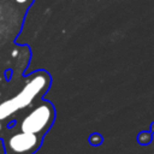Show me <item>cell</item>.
<instances>
[{"instance_id":"6da1fadb","label":"cell","mask_w":154,"mask_h":154,"mask_svg":"<svg viewBox=\"0 0 154 154\" xmlns=\"http://www.w3.org/2000/svg\"><path fill=\"white\" fill-rule=\"evenodd\" d=\"M49 83L51 77L45 71H36L30 75L23 88L13 97L0 103V119H6L17 111L28 107L38 95L48 89Z\"/></svg>"},{"instance_id":"7a4b0ae2","label":"cell","mask_w":154,"mask_h":154,"mask_svg":"<svg viewBox=\"0 0 154 154\" xmlns=\"http://www.w3.org/2000/svg\"><path fill=\"white\" fill-rule=\"evenodd\" d=\"M54 120V108L52 103L43 101L34 107L20 122V130L32 134H45Z\"/></svg>"},{"instance_id":"3957f363","label":"cell","mask_w":154,"mask_h":154,"mask_svg":"<svg viewBox=\"0 0 154 154\" xmlns=\"http://www.w3.org/2000/svg\"><path fill=\"white\" fill-rule=\"evenodd\" d=\"M42 141V135L26 132L20 130L19 132L12 134L5 141L6 154H34Z\"/></svg>"},{"instance_id":"277c9868","label":"cell","mask_w":154,"mask_h":154,"mask_svg":"<svg viewBox=\"0 0 154 154\" xmlns=\"http://www.w3.org/2000/svg\"><path fill=\"white\" fill-rule=\"evenodd\" d=\"M137 140H138L140 143H142V144H147V143H149L150 140H152V134H150V132H142V134L138 135Z\"/></svg>"},{"instance_id":"5b68a950","label":"cell","mask_w":154,"mask_h":154,"mask_svg":"<svg viewBox=\"0 0 154 154\" xmlns=\"http://www.w3.org/2000/svg\"><path fill=\"white\" fill-rule=\"evenodd\" d=\"M14 2H16L19 7H22L23 10L28 11V10L30 8V6L32 5L34 0H14Z\"/></svg>"},{"instance_id":"8992f818","label":"cell","mask_w":154,"mask_h":154,"mask_svg":"<svg viewBox=\"0 0 154 154\" xmlns=\"http://www.w3.org/2000/svg\"><path fill=\"white\" fill-rule=\"evenodd\" d=\"M102 141V138L99 136V135H96V134H94V135H91V137H90V142L93 143V144H99L100 142Z\"/></svg>"},{"instance_id":"52a82bcc","label":"cell","mask_w":154,"mask_h":154,"mask_svg":"<svg viewBox=\"0 0 154 154\" xmlns=\"http://www.w3.org/2000/svg\"><path fill=\"white\" fill-rule=\"evenodd\" d=\"M1 120V119H0ZM1 128H2V125H1V122H0V131H1Z\"/></svg>"},{"instance_id":"ba28073f","label":"cell","mask_w":154,"mask_h":154,"mask_svg":"<svg viewBox=\"0 0 154 154\" xmlns=\"http://www.w3.org/2000/svg\"><path fill=\"white\" fill-rule=\"evenodd\" d=\"M152 130H153V131H154V124H153V126H152Z\"/></svg>"}]
</instances>
